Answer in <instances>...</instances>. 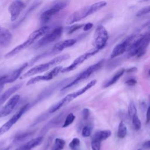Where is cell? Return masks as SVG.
I'll list each match as a JSON object with an SVG mask.
<instances>
[{
	"mask_svg": "<svg viewBox=\"0 0 150 150\" xmlns=\"http://www.w3.org/2000/svg\"><path fill=\"white\" fill-rule=\"evenodd\" d=\"M10 148H11L10 146H8V147L5 148H3V149H1V150H9Z\"/></svg>",
	"mask_w": 150,
	"mask_h": 150,
	"instance_id": "cell-42",
	"label": "cell"
},
{
	"mask_svg": "<svg viewBox=\"0 0 150 150\" xmlns=\"http://www.w3.org/2000/svg\"><path fill=\"white\" fill-rule=\"evenodd\" d=\"M135 36H131L128 37L122 42L117 44L112 49L110 54V58L114 59L115 57H117L127 52L129 45Z\"/></svg>",
	"mask_w": 150,
	"mask_h": 150,
	"instance_id": "cell-14",
	"label": "cell"
},
{
	"mask_svg": "<svg viewBox=\"0 0 150 150\" xmlns=\"http://www.w3.org/2000/svg\"><path fill=\"white\" fill-rule=\"evenodd\" d=\"M143 147L146 149H149L150 148V141H147L146 142H145L143 144Z\"/></svg>",
	"mask_w": 150,
	"mask_h": 150,
	"instance_id": "cell-39",
	"label": "cell"
},
{
	"mask_svg": "<svg viewBox=\"0 0 150 150\" xmlns=\"http://www.w3.org/2000/svg\"><path fill=\"white\" fill-rule=\"evenodd\" d=\"M107 5V2L104 1H99L97 2H96L93 4H91V5H89V10H90V15L97 12L104 6Z\"/></svg>",
	"mask_w": 150,
	"mask_h": 150,
	"instance_id": "cell-22",
	"label": "cell"
},
{
	"mask_svg": "<svg viewBox=\"0 0 150 150\" xmlns=\"http://www.w3.org/2000/svg\"><path fill=\"white\" fill-rule=\"evenodd\" d=\"M36 40L32 37H30V36H29L28 39L26 40H25L24 42H23L22 43L20 44L19 45L17 46L16 47H15V48H13L12 50H11L10 52H9L8 53H7L5 55V58L6 59H9L10 57H13V56L16 55V54L19 53V52H21V51L23 50L24 49H26L27 47H28L29 46H30L32 44H33Z\"/></svg>",
	"mask_w": 150,
	"mask_h": 150,
	"instance_id": "cell-16",
	"label": "cell"
},
{
	"mask_svg": "<svg viewBox=\"0 0 150 150\" xmlns=\"http://www.w3.org/2000/svg\"><path fill=\"white\" fill-rule=\"evenodd\" d=\"M90 15V13L89 10V5H88L74 12L71 15H70L66 19L65 23L67 25H70L79 22Z\"/></svg>",
	"mask_w": 150,
	"mask_h": 150,
	"instance_id": "cell-12",
	"label": "cell"
},
{
	"mask_svg": "<svg viewBox=\"0 0 150 150\" xmlns=\"http://www.w3.org/2000/svg\"><path fill=\"white\" fill-rule=\"evenodd\" d=\"M149 107H148L146 110V123H148L149 122V118H148V114H149Z\"/></svg>",
	"mask_w": 150,
	"mask_h": 150,
	"instance_id": "cell-40",
	"label": "cell"
},
{
	"mask_svg": "<svg viewBox=\"0 0 150 150\" xmlns=\"http://www.w3.org/2000/svg\"><path fill=\"white\" fill-rule=\"evenodd\" d=\"M94 135H95L101 141H102L109 138L111 135V132L109 129H105L97 131Z\"/></svg>",
	"mask_w": 150,
	"mask_h": 150,
	"instance_id": "cell-23",
	"label": "cell"
},
{
	"mask_svg": "<svg viewBox=\"0 0 150 150\" xmlns=\"http://www.w3.org/2000/svg\"><path fill=\"white\" fill-rule=\"evenodd\" d=\"M75 118H76V117L73 113L70 112V113L68 114L66 117V119H65L64 122L62 125V127L66 128V127L69 126L70 124H71L73 123V122L75 120Z\"/></svg>",
	"mask_w": 150,
	"mask_h": 150,
	"instance_id": "cell-28",
	"label": "cell"
},
{
	"mask_svg": "<svg viewBox=\"0 0 150 150\" xmlns=\"http://www.w3.org/2000/svg\"><path fill=\"white\" fill-rule=\"evenodd\" d=\"M93 26V24L91 22H88L84 25L83 26V30L84 31H88L90 29H91Z\"/></svg>",
	"mask_w": 150,
	"mask_h": 150,
	"instance_id": "cell-37",
	"label": "cell"
},
{
	"mask_svg": "<svg viewBox=\"0 0 150 150\" xmlns=\"http://www.w3.org/2000/svg\"><path fill=\"white\" fill-rule=\"evenodd\" d=\"M138 150H141V149H138Z\"/></svg>",
	"mask_w": 150,
	"mask_h": 150,
	"instance_id": "cell-44",
	"label": "cell"
},
{
	"mask_svg": "<svg viewBox=\"0 0 150 150\" xmlns=\"http://www.w3.org/2000/svg\"><path fill=\"white\" fill-rule=\"evenodd\" d=\"M93 45L94 48L100 50L106 45L108 39V34L106 29L101 25L97 26L94 34Z\"/></svg>",
	"mask_w": 150,
	"mask_h": 150,
	"instance_id": "cell-6",
	"label": "cell"
},
{
	"mask_svg": "<svg viewBox=\"0 0 150 150\" xmlns=\"http://www.w3.org/2000/svg\"><path fill=\"white\" fill-rule=\"evenodd\" d=\"M100 50L97 49H93L90 50L89 51H87V52L84 53V54L80 55V56H79L78 57H77L73 62L71 64H70L69 66L62 68V70H61V73H68L69 71H73L74 69H76L79 65H80L81 64H82L84 62H85L86 60H87L88 59H89L90 57H92L93 56L95 55L96 54H97Z\"/></svg>",
	"mask_w": 150,
	"mask_h": 150,
	"instance_id": "cell-8",
	"label": "cell"
},
{
	"mask_svg": "<svg viewBox=\"0 0 150 150\" xmlns=\"http://www.w3.org/2000/svg\"><path fill=\"white\" fill-rule=\"evenodd\" d=\"M64 145L65 141L64 139L60 138H56L52 148V150H62L64 148Z\"/></svg>",
	"mask_w": 150,
	"mask_h": 150,
	"instance_id": "cell-26",
	"label": "cell"
},
{
	"mask_svg": "<svg viewBox=\"0 0 150 150\" xmlns=\"http://www.w3.org/2000/svg\"><path fill=\"white\" fill-rule=\"evenodd\" d=\"M22 86V83L17 84L5 91L3 93L0 94V105L6 101L14 93L18 91Z\"/></svg>",
	"mask_w": 150,
	"mask_h": 150,
	"instance_id": "cell-20",
	"label": "cell"
},
{
	"mask_svg": "<svg viewBox=\"0 0 150 150\" xmlns=\"http://www.w3.org/2000/svg\"><path fill=\"white\" fill-rule=\"evenodd\" d=\"M127 132V129L125 124L122 121H121L118 127V132H117L118 137L120 138H124L126 136Z\"/></svg>",
	"mask_w": 150,
	"mask_h": 150,
	"instance_id": "cell-25",
	"label": "cell"
},
{
	"mask_svg": "<svg viewBox=\"0 0 150 150\" xmlns=\"http://www.w3.org/2000/svg\"><path fill=\"white\" fill-rule=\"evenodd\" d=\"M80 141L78 138H74L69 143V146L71 150H79Z\"/></svg>",
	"mask_w": 150,
	"mask_h": 150,
	"instance_id": "cell-30",
	"label": "cell"
},
{
	"mask_svg": "<svg viewBox=\"0 0 150 150\" xmlns=\"http://www.w3.org/2000/svg\"><path fill=\"white\" fill-rule=\"evenodd\" d=\"M5 76V74H2V75H0V83L2 81V80L4 79Z\"/></svg>",
	"mask_w": 150,
	"mask_h": 150,
	"instance_id": "cell-41",
	"label": "cell"
},
{
	"mask_svg": "<svg viewBox=\"0 0 150 150\" xmlns=\"http://www.w3.org/2000/svg\"><path fill=\"white\" fill-rule=\"evenodd\" d=\"M81 114H82V117H83V120H88V118L89 117V115H90V110H89V109L86 108L83 109L82 112H81Z\"/></svg>",
	"mask_w": 150,
	"mask_h": 150,
	"instance_id": "cell-35",
	"label": "cell"
},
{
	"mask_svg": "<svg viewBox=\"0 0 150 150\" xmlns=\"http://www.w3.org/2000/svg\"><path fill=\"white\" fill-rule=\"evenodd\" d=\"M128 112L129 116L131 118L134 114H137V108L136 106L134 104V103L132 101H131L129 105H128Z\"/></svg>",
	"mask_w": 150,
	"mask_h": 150,
	"instance_id": "cell-31",
	"label": "cell"
},
{
	"mask_svg": "<svg viewBox=\"0 0 150 150\" xmlns=\"http://www.w3.org/2000/svg\"><path fill=\"white\" fill-rule=\"evenodd\" d=\"M62 68L63 67L61 66L54 67L53 69L50 70L49 71L43 75H39V76L34 77L33 78H31L30 80H29L27 81L26 85L28 86H30V85L36 84L42 81L50 80L53 78H54L56 76H57L60 72H61Z\"/></svg>",
	"mask_w": 150,
	"mask_h": 150,
	"instance_id": "cell-10",
	"label": "cell"
},
{
	"mask_svg": "<svg viewBox=\"0 0 150 150\" xmlns=\"http://www.w3.org/2000/svg\"><path fill=\"white\" fill-rule=\"evenodd\" d=\"M96 83H97V80L93 79L91 80L89 83H88L85 86L81 88L80 89L76 91H74L71 93L68 94L64 97H63L62 100H60L59 101H58L57 103H56V104L51 106L50 108L49 109V112L50 113H53L56 111L59 110L60 108H61L63 106L70 103L74 99L76 98L79 96L85 93L88 90H89L90 88L94 86Z\"/></svg>",
	"mask_w": 150,
	"mask_h": 150,
	"instance_id": "cell-3",
	"label": "cell"
},
{
	"mask_svg": "<svg viewBox=\"0 0 150 150\" xmlns=\"http://www.w3.org/2000/svg\"><path fill=\"white\" fill-rule=\"evenodd\" d=\"M101 142V141L95 135H94L91 142V146L92 150H100Z\"/></svg>",
	"mask_w": 150,
	"mask_h": 150,
	"instance_id": "cell-27",
	"label": "cell"
},
{
	"mask_svg": "<svg viewBox=\"0 0 150 150\" xmlns=\"http://www.w3.org/2000/svg\"><path fill=\"white\" fill-rule=\"evenodd\" d=\"M131 119H132V122L135 129L137 131L139 130L141 127V122L137 114H134L131 117Z\"/></svg>",
	"mask_w": 150,
	"mask_h": 150,
	"instance_id": "cell-29",
	"label": "cell"
},
{
	"mask_svg": "<svg viewBox=\"0 0 150 150\" xmlns=\"http://www.w3.org/2000/svg\"><path fill=\"white\" fill-rule=\"evenodd\" d=\"M149 11H150V7H149V6H145V7H144V8L141 9L140 10H139V11H138V12L137 13L136 16H137V17L142 16H143V15L148 14V13H149Z\"/></svg>",
	"mask_w": 150,
	"mask_h": 150,
	"instance_id": "cell-33",
	"label": "cell"
},
{
	"mask_svg": "<svg viewBox=\"0 0 150 150\" xmlns=\"http://www.w3.org/2000/svg\"><path fill=\"white\" fill-rule=\"evenodd\" d=\"M44 140L43 137H39L30 139L28 142L17 148L15 150H32L37 146L42 144Z\"/></svg>",
	"mask_w": 150,
	"mask_h": 150,
	"instance_id": "cell-19",
	"label": "cell"
},
{
	"mask_svg": "<svg viewBox=\"0 0 150 150\" xmlns=\"http://www.w3.org/2000/svg\"><path fill=\"white\" fill-rule=\"evenodd\" d=\"M32 135V132H26L23 133L18 134L15 135V137L13 138V142H22L25 139H26L30 137Z\"/></svg>",
	"mask_w": 150,
	"mask_h": 150,
	"instance_id": "cell-24",
	"label": "cell"
},
{
	"mask_svg": "<svg viewBox=\"0 0 150 150\" xmlns=\"http://www.w3.org/2000/svg\"><path fill=\"white\" fill-rule=\"evenodd\" d=\"M12 35L6 28L0 26V47H5L11 42Z\"/></svg>",
	"mask_w": 150,
	"mask_h": 150,
	"instance_id": "cell-17",
	"label": "cell"
},
{
	"mask_svg": "<svg viewBox=\"0 0 150 150\" xmlns=\"http://www.w3.org/2000/svg\"><path fill=\"white\" fill-rule=\"evenodd\" d=\"M20 98L21 97L19 94H15L12 96L5 105L0 110V118H3L9 115L19 103Z\"/></svg>",
	"mask_w": 150,
	"mask_h": 150,
	"instance_id": "cell-15",
	"label": "cell"
},
{
	"mask_svg": "<svg viewBox=\"0 0 150 150\" xmlns=\"http://www.w3.org/2000/svg\"><path fill=\"white\" fill-rule=\"evenodd\" d=\"M25 6V3L22 0H14L12 1L8 6L11 21H16Z\"/></svg>",
	"mask_w": 150,
	"mask_h": 150,
	"instance_id": "cell-13",
	"label": "cell"
},
{
	"mask_svg": "<svg viewBox=\"0 0 150 150\" xmlns=\"http://www.w3.org/2000/svg\"><path fill=\"white\" fill-rule=\"evenodd\" d=\"M28 66V63H25L22 66H21L19 67L14 70L13 71H12L11 73L5 74V76L4 79L0 83V93H1V91L3 90L4 86L6 84L13 83L20 77L22 72L23 71V70Z\"/></svg>",
	"mask_w": 150,
	"mask_h": 150,
	"instance_id": "cell-11",
	"label": "cell"
},
{
	"mask_svg": "<svg viewBox=\"0 0 150 150\" xmlns=\"http://www.w3.org/2000/svg\"><path fill=\"white\" fill-rule=\"evenodd\" d=\"M92 132V127L90 125H86L83 127L81 131V135L83 137H88L90 136Z\"/></svg>",
	"mask_w": 150,
	"mask_h": 150,
	"instance_id": "cell-32",
	"label": "cell"
},
{
	"mask_svg": "<svg viewBox=\"0 0 150 150\" xmlns=\"http://www.w3.org/2000/svg\"><path fill=\"white\" fill-rule=\"evenodd\" d=\"M125 84L128 86H134L137 84V80L135 79H129L125 81Z\"/></svg>",
	"mask_w": 150,
	"mask_h": 150,
	"instance_id": "cell-36",
	"label": "cell"
},
{
	"mask_svg": "<svg viewBox=\"0 0 150 150\" xmlns=\"http://www.w3.org/2000/svg\"><path fill=\"white\" fill-rule=\"evenodd\" d=\"M4 145V142H0V148H1Z\"/></svg>",
	"mask_w": 150,
	"mask_h": 150,
	"instance_id": "cell-43",
	"label": "cell"
},
{
	"mask_svg": "<svg viewBox=\"0 0 150 150\" xmlns=\"http://www.w3.org/2000/svg\"><path fill=\"white\" fill-rule=\"evenodd\" d=\"M76 42L75 39H69L57 43L52 49L51 53H56L60 52L64 49L73 46Z\"/></svg>",
	"mask_w": 150,
	"mask_h": 150,
	"instance_id": "cell-18",
	"label": "cell"
},
{
	"mask_svg": "<svg viewBox=\"0 0 150 150\" xmlns=\"http://www.w3.org/2000/svg\"><path fill=\"white\" fill-rule=\"evenodd\" d=\"M137 70V68L135 67H130L127 69L126 70H125V71L127 73H134Z\"/></svg>",
	"mask_w": 150,
	"mask_h": 150,
	"instance_id": "cell-38",
	"label": "cell"
},
{
	"mask_svg": "<svg viewBox=\"0 0 150 150\" xmlns=\"http://www.w3.org/2000/svg\"><path fill=\"white\" fill-rule=\"evenodd\" d=\"M149 42L150 36L149 33L138 36H135L128 48V56L129 57H141L146 53Z\"/></svg>",
	"mask_w": 150,
	"mask_h": 150,
	"instance_id": "cell-1",
	"label": "cell"
},
{
	"mask_svg": "<svg viewBox=\"0 0 150 150\" xmlns=\"http://www.w3.org/2000/svg\"><path fill=\"white\" fill-rule=\"evenodd\" d=\"M125 73V69H121L118 71H117L114 76L111 77L108 81H107L103 85L104 88H107L112 84H115L119 79Z\"/></svg>",
	"mask_w": 150,
	"mask_h": 150,
	"instance_id": "cell-21",
	"label": "cell"
},
{
	"mask_svg": "<svg viewBox=\"0 0 150 150\" xmlns=\"http://www.w3.org/2000/svg\"><path fill=\"white\" fill-rule=\"evenodd\" d=\"M30 104H26L21 108L8 121L0 127V137L8 131L11 127L21 118L22 115L29 108Z\"/></svg>",
	"mask_w": 150,
	"mask_h": 150,
	"instance_id": "cell-9",
	"label": "cell"
},
{
	"mask_svg": "<svg viewBox=\"0 0 150 150\" xmlns=\"http://www.w3.org/2000/svg\"><path fill=\"white\" fill-rule=\"evenodd\" d=\"M69 57H70V55L68 54H62L53 58V59H52L48 62L35 66L32 68H31L30 69H29L26 73L23 74L22 76H21L20 79H23L32 76L33 75L46 71L49 69H51L52 67H53V66L62 63V62L66 60H67Z\"/></svg>",
	"mask_w": 150,
	"mask_h": 150,
	"instance_id": "cell-2",
	"label": "cell"
},
{
	"mask_svg": "<svg viewBox=\"0 0 150 150\" xmlns=\"http://www.w3.org/2000/svg\"><path fill=\"white\" fill-rule=\"evenodd\" d=\"M70 4V0H56L52 5L43 12L40 16V20L42 23H47L51 18L66 8Z\"/></svg>",
	"mask_w": 150,
	"mask_h": 150,
	"instance_id": "cell-5",
	"label": "cell"
},
{
	"mask_svg": "<svg viewBox=\"0 0 150 150\" xmlns=\"http://www.w3.org/2000/svg\"><path fill=\"white\" fill-rule=\"evenodd\" d=\"M104 63V59H102L99 62H98L97 63L90 66L88 67H87L84 70H83L80 73H79L73 81H71L70 83H69L65 86L63 87L61 89V91H64L69 88H71L73 86L88 79L93 73L99 70L103 66Z\"/></svg>",
	"mask_w": 150,
	"mask_h": 150,
	"instance_id": "cell-4",
	"label": "cell"
},
{
	"mask_svg": "<svg viewBox=\"0 0 150 150\" xmlns=\"http://www.w3.org/2000/svg\"><path fill=\"white\" fill-rule=\"evenodd\" d=\"M84 26L83 24H76L74 25H72L71 26H70L68 30H67V33L68 34H71L72 33H73L74 32L76 31L77 30L81 28L83 26Z\"/></svg>",
	"mask_w": 150,
	"mask_h": 150,
	"instance_id": "cell-34",
	"label": "cell"
},
{
	"mask_svg": "<svg viewBox=\"0 0 150 150\" xmlns=\"http://www.w3.org/2000/svg\"><path fill=\"white\" fill-rule=\"evenodd\" d=\"M62 33L63 28L62 26H59L54 28L50 32H48L44 35V36L37 42L35 47L36 48H39L57 40L60 38Z\"/></svg>",
	"mask_w": 150,
	"mask_h": 150,
	"instance_id": "cell-7",
	"label": "cell"
}]
</instances>
